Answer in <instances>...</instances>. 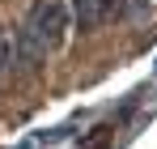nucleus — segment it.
<instances>
[{"label":"nucleus","mask_w":157,"mask_h":149,"mask_svg":"<svg viewBox=\"0 0 157 149\" xmlns=\"http://www.w3.org/2000/svg\"><path fill=\"white\" fill-rule=\"evenodd\" d=\"M68 30H72V17H68L64 0H34L21 17V26L13 30V64L38 68L47 55H55L64 47Z\"/></svg>","instance_id":"1"},{"label":"nucleus","mask_w":157,"mask_h":149,"mask_svg":"<svg viewBox=\"0 0 157 149\" xmlns=\"http://www.w3.org/2000/svg\"><path fill=\"white\" fill-rule=\"evenodd\" d=\"M64 4H68V17H72V26L81 34H94L98 26H106L115 17V4L119 0H64Z\"/></svg>","instance_id":"2"},{"label":"nucleus","mask_w":157,"mask_h":149,"mask_svg":"<svg viewBox=\"0 0 157 149\" xmlns=\"http://www.w3.org/2000/svg\"><path fill=\"white\" fill-rule=\"evenodd\" d=\"M115 13L119 17H132V22H144V17H153V0H119Z\"/></svg>","instance_id":"3"},{"label":"nucleus","mask_w":157,"mask_h":149,"mask_svg":"<svg viewBox=\"0 0 157 149\" xmlns=\"http://www.w3.org/2000/svg\"><path fill=\"white\" fill-rule=\"evenodd\" d=\"M9 68H13V38L0 30V77L9 73Z\"/></svg>","instance_id":"4"}]
</instances>
